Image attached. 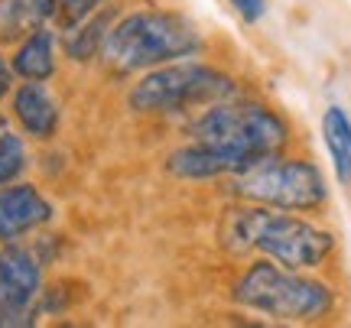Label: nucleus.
Here are the masks:
<instances>
[{"label":"nucleus","instance_id":"16","mask_svg":"<svg viewBox=\"0 0 351 328\" xmlns=\"http://www.w3.org/2000/svg\"><path fill=\"white\" fill-rule=\"evenodd\" d=\"M231 7L238 10V16L244 23H257L267 13V0H231Z\"/></svg>","mask_w":351,"mask_h":328},{"label":"nucleus","instance_id":"1","mask_svg":"<svg viewBox=\"0 0 351 328\" xmlns=\"http://www.w3.org/2000/svg\"><path fill=\"white\" fill-rule=\"evenodd\" d=\"M192 143L169 156V173L179 179L238 176L287 147V124L263 104L218 101L192 127Z\"/></svg>","mask_w":351,"mask_h":328},{"label":"nucleus","instance_id":"15","mask_svg":"<svg viewBox=\"0 0 351 328\" xmlns=\"http://www.w3.org/2000/svg\"><path fill=\"white\" fill-rule=\"evenodd\" d=\"M23 169H26L23 137H16L13 130H0V186H10Z\"/></svg>","mask_w":351,"mask_h":328},{"label":"nucleus","instance_id":"14","mask_svg":"<svg viewBox=\"0 0 351 328\" xmlns=\"http://www.w3.org/2000/svg\"><path fill=\"white\" fill-rule=\"evenodd\" d=\"M43 20L33 0H0V39H20L39 29Z\"/></svg>","mask_w":351,"mask_h":328},{"label":"nucleus","instance_id":"18","mask_svg":"<svg viewBox=\"0 0 351 328\" xmlns=\"http://www.w3.org/2000/svg\"><path fill=\"white\" fill-rule=\"evenodd\" d=\"M0 130H7V127H3V121H0Z\"/></svg>","mask_w":351,"mask_h":328},{"label":"nucleus","instance_id":"12","mask_svg":"<svg viewBox=\"0 0 351 328\" xmlns=\"http://www.w3.org/2000/svg\"><path fill=\"white\" fill-rule=\"evenodd\" d=\"M322 137H326V150L332 156V166H335V176L339 182L348 186L351 182V121L341 108H328L326 117H322Z\"/></svg>","mask_w":351,"mask_h":328},{"label":"nucleus","instance_id":"11","mask_svg":"<svg viewBox=\"0 0 351 328\" xmlns=\"http://www.w3.org/2000/svg\"><path fill=\"white\" fill-rule=\"evenodd\" d=\"M111 26H114V10H95L88 20L72 26V29L65 33V52H69V59L85 62L95 52H101L104 39L111 33Z\"/></svg>","mask_w":351,"mask_h":328},{"label":"nucleus","instance_id":"5","mask_svg":"<svg viewBox=\"0 0 351 328\" xmlns=\"http://www.w3.org/2000/svg\"><path fill=\"white\" fill-rule=\"evenodd\" d=\"M231 94H234V81L212 65L169 62L160 68H150L134 85L130 108L140 114H169L228 101Z\"/></svg>","mask_w":351,"mask_h":328},{"label":"nucleus","instance_id":"7","mask_svg":"<svg viewBox=\"0 0 351 328\" xmlns=\"http://www.w3.org/2000/svg\"><path fill=\"white\" fill-rule=\"evenodd\" d=\"M43 286V266L36 253L3 244L0 251V325H29V305Z\"/></svg>","mask_w":351,"mask_h":328},{"label":"nucleus","instance_id":"9","mask_svg":"<svg viewBox=\"0 0 351 328\" xmlns=\"http://www.w3.org/2000/svg\"><path fill=\"white\" fill-rule=\"evenodd\" d=\"M13 114L29 137L49 140L59 127V104L43 88V81H26L13 91Z\"/></svg>","mask_w":351,"mask_h":328},{"label":"nucleus","instance_id":"3","mask_svg":"<svg viewBox=\"0 0 351 328\" xmlns=\"http://www.w3.org/2000/svg\"><path fill=\"white\" fill-rule=\"evenodd\" d=\"M228 238L241 251H257L287 270H313L335 251V238L328 231L267 205L238 212L228 225Z\"/></svg>","mask_w":351,"mask_h":328},{"label":"nucleus","instance_id":"10","mask_svg":"<svg viewBox=\"0 0 351 328\" xmlns=\"http://www.w3.org/2000/svg\"><path fill=\"white\" fill-rule=\"evenodd\" d=\"M13 75L26 78V81H46L56 72V36H52L46 26L33 29L23 39V46L13 55Z\"/></svg>","mask_w":351,"mask_h":328},{"label":"nucleus","instance_id":"8","mask_svg":"<svg viewBox=\"0 0 351 328\" xmlns=\"http://www.w3.org/2000/svg\"><path fill=\"white\" fill-rule=\"evenodd\" d=\"M52 218V205L33 186H7L0 189V244L23 238Z\"/></svg>","mask_w":351,"mask_h":328},{"label":"nucleus","instance_id":"6","mask_svg":"<svg viewBox=\"0 0 351 328\" xmlns=\"http://www.w3.org/2000/svg\"><path fill=\"white\" fill-rule=\"evenodd\" d=\"M234 192L254 205H267L280 212H313L328 199L326 179L313 163L283 160L280 153L238 173Z\"/></svg>","mask_w":351,"mask_h":328},{"label":"nucleus","instance_id":"2","mask_svg":"<svg viewBox=\"0 0 351 328\" xmlns=\"http://www.w3.org/2000/svg\"><path fill=\"white\" fill-rule=\"evenodd\" d=\"M202 49L199 29L186 16L166 10H140L111 26L104 39V62L117 72H150Z\"/></svg>","mask_w":351,"mask_h":328},{"label":"nucleus","instance_id":"13","mask_svg":"<svg viewBox=\"0 0 351 328\" xmlns=\"http://www.w3.org/2000/svg\"><path fill=\"white\" fill-rule=\"evenodd\" d=\"M33 3H36L43 23H59V29L69 33L72 26H78L95 10H101V3H108V0H33Z\"/></svg>","mask_w":351,"mask_h":328},{"label":"nucleus","instance_id":"17","mask_svg":"<svg viewBox=\"0 0 351 328\" xmlns=\"http://www.w3.org/2000/svg\"><path fill=\"white\" fill-rule=\"evenodd\" d=\"M13 88V68L7 65V59L0 55V98H7Z\"/></svg>","mask_w":351,"mask_h":328},{"label":"nucleus","instance_id":"4","mask_svg":"<svg viewBox=\"0 0 351 328\" xmlns=\"http://www.w3.org/2000/svg\"><path fill=\"white\" fill-rule=\"evenodd\" d=\"M234 299L254 312L283 318V322H315L332 312L335 296L326 283L300 277L296 270L261 260L234 286Z\"/></svg>","mask_w":351,"mask_h":328}]
</instances>
